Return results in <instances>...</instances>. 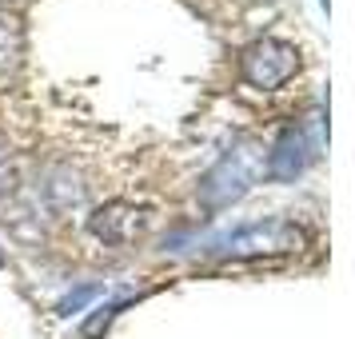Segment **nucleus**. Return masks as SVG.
<instances>
[{
  "label": "nucleus",
  "mask_w": 355,
  "mask_h": 339,
  "mask_svg": "<svg viewBox=\"0 0 355 339\" xmlns=\"http://www.w3.org/2000/svg\"><path fill=\"white\" fill-rule=\"evenodd\" d=\"M304 243V232L288 220H272V224H252L227 236L224 240V252L232 256H252V252H295Z\"/></svg>",
  "instance_id": "nucleus-2"
},
{
  "label": "nucleus",
  "mask_w": 355,
  "mask_h": 339,
  "mask_svg": "<svg viewBox=\"0 0 355 339\" xmlns=\"http://www.w3.org/2000/svg\"><path fill=\"white\" fill-rule=\"evenodd\" d=\"M20 52H24V28H20V20L0 12V84L17 72Z\"/></svg>",
  "instance_id": "nucleus-6"
},
{
  "label": "nucleus",
  "mask_w": 355,
  "mask_h": 339,
  "mask_svg": "<svg viewBox=\"0 0 355 339\" xmlns=\"http://www.w3.org/2000/svg\"><path fill=\"white\" fill-rule=\"evenodd\" d=\"M304 168H307V140L291 128L288 136L272 148V156H268V172H272V180H295Z\"/></svg>",
  "instance_id": "nucleus-4"
},
{
  "label": "nucleus",
  "mask_w": 355,
  "mask_h": 339,
  "mask_svg": "<svg viewBox=\"0 0 355 339\" xmlns=\"http://www.w3.org/2000/svg\"><path fill=\"white\" fill-rule=\"evenodd\" d=\"M88 227H92V236L104 243H128L140 236V227H144V216L132 208V204H104V208H96V216L88 220Z\"/></svg>",
  "instance_id": "nucleus-3"
},
{
  "label": "nucleus",
  "mask_w": 355,
  "mask_h": 339,
  "mask_svg": "<svg viewBox=\"0 0 355 339\" xmlns=\"http://www.w3.org/2000/svg\"><path fill=\"white\" fill-rule=\"evenodd\" d=\"M295 68H300L295 49L291 44H279V40H256L240 56V72L252 88H279L284 80L295 76Z\"/></svg>",
  "instance_id": "nucleus-1"
},
{
  "label": "nucleus",
  "mask_w": 355,
  "mask_h": 339,
  "mask_svg": "<svg viewBox=\"0 0 355 339\" xmlns=\"http://www.w3.org/2000/svg\"><path fill=\"white\" fill-rule=\"evenodd\" d=\"M0 263H4V252H0Z\"/></svg>",
  "instance_id": "nucleus-8"
},
{
  "label": "nucleus",
  "mask_w": 355,
  "mask_h": 339,
  "mask_svg": "<svg viewBox=\"0 0 355 339\" xmlns=\"http://www.w3.org/2000/svg\"><path fill=\"white\" fill-rule=\"evenodd\" d=\"M243 188H248V176L240 172V164L224 160L208 180H204V204L220 208V204H227V200H236V195H240Z\"/></svg>",
  "instance_id": "nucleus-5"
},
{
  "label": "nucleus",
  "mask_w": 355,
  "mask_h": 339,
  "mask_svg": "<svg viewBox=\"0 0 355 339\" xmlns=\"http://www.w3.org/2000/svg\"><path fill=\"white\" fill-rule=\"evenodd\" d=\"M92 295H100V288H80V291H72V295H64V299H60V315H68V311L84 307Z\"/></svg>",
  "instance_id": "nucleus-7"
}]
</instances>
